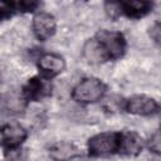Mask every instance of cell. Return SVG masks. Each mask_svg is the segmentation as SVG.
<instances>
[{
  "label": "cell",
  "instance_id": "obj_1",
  "mask_svg": "<svg viewBox=\"0 0 161 161\" xmlns=\"http://www.w3.org/2000/svg\"><path fill=\"white\" fill-rule=\"evenodd\" d=\"M107 86L96 77H86L72 89V98L79 104H91L103 99Z\"/></svg>",
  "mask_w": 161,
  "mask_h": 161
},
{
  "label": "cell",
  "instance_id": "obj_2",
  "mask_svg": "<svg viewBox=\"0 0 161 161\" xmlns=\"http://www.w3.org/2000/svg\"><path fill=\"white\" fill-rule=\"evenodd\" d=\"M119 132H101L92 136L87 142L88 155L92 157H107L118 153Z\"/></svg>",
  "mask_w": 161,
  "mask_h": 161
},
{
  "label": "cell",
  "instance_id": "obj_3",
  "mask_svg": "<svg viewBox=\"0 0 161 161\" xmlns=\"http://www.w3.org/2000/svg\"><path fill=\"white\" fill-rule=\"evenodd\" d=\"M94 38L102 47L108 60H117L125 55L127 43L125 35L121 31L103 29L99 30L94 35Z\"/></svg>",
  "mask_w": 161,
  "mask_h": 161
},
{
  "label": "cell",
  "instance_id": "obj_4",
  "mask_svg": "<svg viewBox=\"0 0 161 161\" xmlns=\"http://www.w3.org/2000/svg\"><path fill=\"white\" fill-rule=\"evenodd\" d=\"M123 108L136 116H153L158 112V103L155 98L145 96V94H135L125 101Z\"/></svg>",
  "mask_w": 161,
  "mask_h": 161
},
{
  "label": "cell",
  "instance_id": "obj_5",
  "mask_svg": "<svg viewBox=\"0 0 161 161\" xmlns=\"http://www.w3.org/2000/svg\"><path fill=\"white\" fill-rule=\"evenodd\" d=\"M0 128H1V136H3L1 146L8 152L18 150L28 137L26 130L18 122L5 123L4 126H0Z\"/></svg>",
  "mask_w": 161,
  "mask_h": 161
},
{
  "label": "cell",
  "instance_id": "obj_6",
  "mask_svg": "<svg viewBox=\"0 0 161 161\" xmlns=\"http://www.w3.org/2000/svg\"><path fill=\"white\" fill-rule=\"evenodd\" d=\"M31 29L38 40L45 42L55 34L57 20L52 14L45 11H39L33 16Z\"/></svg>",
  "mask_w": 161,
  "mask_h": 161
},
{
  "label": "cell",
  "instance_id": "obj_7",
  "mask_svg": "<svg viewBox=\"0 0 161 161\" xmlns=\"http://www.w3.org/2000/svg\"><path fill=\"white\" fill-rule=\"evenodd\" d=\"M48 79V78H47ZM45 77L34 75L23 86V97L30 102H39L52 92V84Z\"/></svg>",
  "mask_w": 161,
  "mask_h": 161
},
{
  "label": "cell",
  "instance_id": "obj_8",
  "mask_svg": "<svg viewBox=\"0 0 161 161\" xmlns=\"http://www.w3.org/2000/svg\"><path fill=\"white\" fill-rule=\"evenodd\" d=\"M38 68L45 78H52L65 69V60L57 53H43L38 58Z\"/></svg>",
  "mask_w": 161,
  "mask_h": 161
},
{
  "label": "cell",
  "instance_id": "obj_9",
  "mask_svg": "<svg viewBox=\"0 0 161 161\" xmlns=\"http://www.w3.org/2000/svg\"><path fill=\"white\" fill-rule=\"evenodd\" d=\"M143 148L142 137L135 131L119 132V148L118 153L126 156H137Z\"/></svg>",
  "mask_w": 161,
  "mask_h": 161
},
{
  "label": "cell",
  "instance_id": "obj_10",
  "mask_svg": "<svg viewBox=\"0 0 161 161\" xmlns=\"http://www.w3.org/2000/svg\"><path fill=\"white\" fill-rule=\"evenodd\" d=\"M80 156V150L69 141H59L49 147V157L53 161H70Z\"/></svg>",
  "mask_w": 161,
  "mask_h": 161
},
{
  "label": "cell",
  "instance_id": "obj_11",
  "mask_svg": "<svg viewBox=\"0 0 161 161\" xmlns=\"http://www.w3.org/2000/svg\"><path fill=\"white\" fill-rule=\"evenodd\" d=\"M153 3L151 1H122L121 14L131 19H141L152 11Z\"/></svg>",
  "mask_w": 161,
  "mask_h": 161
},
{
  "label": "cell",
  "instance_id": "obj_12",
  "mask_svg": "<svg viewBox=\"0 0 161 161\" xmlns=\"http://www.w3.org/2000/svg\"><path fill=\"white\" fill-rule=\"evenodd\" d=\"M82 55L84 58V60L89 64H102L108 62L107 55L104 54L102 47L99 45V43L96 40V38H91L88 39L82 48Z\"/></svg>",
  "mask_w": 161,
  "mask_h": 161
},
{
  "label": "cell",
  "instance_id": "obj_13",
  "mask_svg": "<svg viewBox=\"0 0 161 161\" xmlns=\"http://www.w3.org/2000/svg\"><path fill=\"white\" fill-rule=\"evenodd\" d=\"M40 4L38 1H18L14 3L15 10L16 11H21V13H29V11H34Z\"/></svg>",
  "mask_w": 161,
  "mask_h": 161
},
{
  "label": "cell",
  "instance_id": "obj_14",
  "mask_svg": "<svg viewBox=\"0 0 161 161\" xmlns=\"http://www.w3.org/2000/svg\"><path fill=\"white\" fill-rule=\"evenodd\" d=\"M104 10H106V13L109 18L116 19L121 15V3L108 1V3L104 4Z\"/></svg>",
  "mask_w": 161,
  "mask_h": 161
},
{
  "label": "cell",
  "instance_id": "obj_15",
  "mask_svg": "<svg viewBox=\"0 0 161 161\" xmlns=\"http://www.w3.org/2000/svg\"><path fill=\"white\" fill-rule=\"evenodd\" d=\"M147 146L151 152H153L155 155H160V132L158 131H155L153 135H151Z\"/></svg>",
  "mask_w": 161,
  "mask_h": 161
},
{
  "label": "cell",
  "instance_id": "obj_16",
  "mask_svg": "<svg viewBox=\"0 0 161 161\" xmlns=\"http://www.w3.org/2000/svg\"><path fill=\"white\" fill-rule=\"evenodd\" d=\"M15 10L14 3H6V1H0V21L9 18Z\"/></svg>",
  "mask_w": 161,
  "mask_h": 161
},
{
  "label": "cell",
  "instance_id": "obj_17",
  "mask_svg": "<svg viewBox=\"0 0 161 161\" xmlns=\"http://www.w3.org/2000/svg\"><path fill=\"white\" fill-rule=\"evenodd\" d=\"M150 35H151V38L155 40V43H160V23L158 21H156L155 24H153V26H151V29H150Z\"/></svg>",
  "mask_w": 161,
  "mask_h": 161
},
{
  "label": "cell",
  "instance_id": "obj_18",
  "mask_svg": "<svg viewBox=\"0 0 161 161\" xmlns=\"http://www.w3.org/2000/svg\"><path fill=\"white\" fill-rule=\"evenodd\" d=\"M1 142H3V136H1V128H0V145H1Z\"/></svg>",
  "mask_w": 161,
  "mask_h": 161
}]
</instances>
